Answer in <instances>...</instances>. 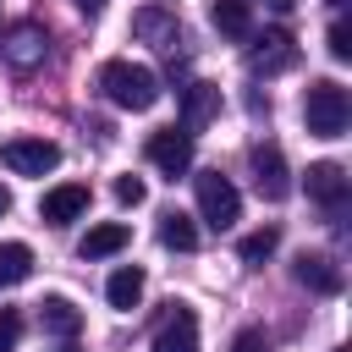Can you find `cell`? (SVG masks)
I'll use <instances>...</instances> for the list:
<instances>
[{"label": "cell", "mask_w": 352, "mask_h": 352, "mask_svg": "<svg viewBox=\"0 0 352 352\" xmlns=\"http://www.w3.org/2000/svg\"><path fill=\"white\" fill-rule=\"evenodd\" d=\"M99 88H104V99L121 104V110H148V104L160 99V77H154L143 60H104V66H99Z\"/></svg>", "instance_id": "cell-1"}, {"label": "cell", "mask_w": 352, "mask_h": 352, "mask_svg": "<svg viewBox=\"0 0 352 352\" xmlns=\"http://www.w3.org/2000/svg\"><path fill=\"white\" fill-rule=\"evenodd\" d=\"M302 121H308V132H314V138H341V132H346V121H352L346 88H341V82H330V77L308 82V94H302Z\"/></svg>", "instance_id": "cell-2"}, {"label": "cell", "mask_w": 352, "mask_h": 352, "mask_svg": "<svg viewBox=\"0 0 352 352\" xmlns=\"http://www.w3.org/2000/svg\"><path fill=\"white\" fill-rule=\"evenodd\" d=\"M297 66V38L286 33V28H264L258 38H253V50H248V72L253 77H280V72H292Z\"/></svg>", "instance_id": "cell-3"}, {"label": "cell", "mask_w": 352, "mask_h": 352, "mask_svg": "<svg viewBox=\"0 0 352 352\" xmlns=\"http://www.w3.org/2000/svg\"><path fill=\"white\" fill-rule=\"evenodd\" d=\"M198 214H204L214 231L236 226V214H242V198H236L231 176H220V170H204V176H198Z\"/></svg>", "instance_id": "cell-4"}, {"label": "cell", "mask_w": 352, "mask_h": 352, "mask_svg": "<svg viewBox=\"0 0 352 352\" xmlns=\"http://www.w3.org/2000/svg\"><path fill=\"white\" fill-rule=\"evenodd\" d=\"M0 160H6V170H16V176H50V170L60 165V148H55L50 138H6Z\"/></svg>", "instance_id": "cell-5"}, {"label": "cell", "mask_w": 352, "mask_h": 352, "mask_svg": "<svg viewBox=\"0 0 352 352\" xmlns=\"http://www.w3.org/2000/svg\"><path fill=\"white\" fill-rule=\"evenodd\" d=\"M132 33L143 38V44H154V50H165V55H176L182 50V22H176V11H165V6H138L132 11Z\"/></svg>", "instance_id": "cell-6"}, {"label": "cell", "mask_w": 352, "mask_h": 352, "mask_svg": "<svg viewBox=\"0 0 352 352\" xmlns=\"http://www.w3.org/2000/svg\"><path fill=\"white\" fill-rule=\"evenodd\" d=\"M148 165H154V170H165L170 182H176V176H187V170H192V138H187L182 126L154 132V138H148Z\"/></svg>", "instance_id": "cell-7"}, {"label": "cell", "mask_w": 352, "mask_h": 352, "mask_svg": "<svg viewBox=\"0 0 352 352\" xmlns=\"http://www.w3.org/2000/svg\"><path fill=\"white\" fill-rule=\"evenodd\" d=\"M253 187H258L270 204H280V198L292 192V170H286V154H280L275 143H258V148H253Z\"/></svg>", "instance_id": "cell-8"}, {"label": "cell", "mask_w": 352, "mask_h": 352, "mask_svg": "<svg viewBox=\"0 0 352 352\" xmlns=\"http://www.w3.org/2000/svg\"><path fill=\"white\" fill-rule=\"evenodd\" d=\"M154 352H198V314L176 302L154 330Z\"/></svg>", "instance_id": "cell-9"}, {"label": "cell", "mask_w": 352, "mask_h": 352, "mask_svg": "<svg viewBox=\"0 0 352 352\" xmlns=\"http://www.w3.org/2000/svg\"><path fill=\"white\" fill-rule=\"evenodd\" d=\"M308 198L324 204V209H341L346 204V165H336V160L308 165Z\"/></svg>", "instance_id": "cell-10"}, {"label": "cell", "mask_w": 352, "mask_h": 352, "mask_svg": "<svg viewBox=\"0 0 352 352\" xmlns=\"http://www.w3.org/2000/svg\"><path fill=\"white\" fill-rule=\"evenodd\" d=\"M292 275H297L308 292H319V297H336V292H341V264L324 258V253H297Z\"/></svg>", "instance_id": "cell-11"}, {"label": "cell", "mask_w": 352, "mask_h": 352, "mask_svg": "<svg viewBox=\"0 0 352 352\" xmlns=\"http://www.w3.org/2000/svg\"><path fill=\"white\" fill-rule=\"evenodd\" d=\"M44 44H50V38H44L38 22H16L11 38H6V60H11L16 72H33V66L44 60Z\"/></svg>", "instance_id": "cell-12"}, {"label": "cell", "mask_w": 352, "mask_h": 352, "mask_svg": "<svg viewBox=\"0 0 352 352\" xmlns=\"http://www.w3.org/2000/svg\"><path fill=\"white\" fill-rule=\"evenodd\" d=\"M82 209H88V187H82V182H60V187H50V192H44V204H38V214H44L50 226L77 220Z\"/></svg>", "instance_id": "cell-13"}, {"label": "cell", "mask_w": 352, "mask_h": 352, "mask_svg": "<svg viewBox=\"0 0 352 352\" xmlns=\"http://www.w3.org/2000/svg\"><path fill=\"white\" fill-rule=\"evenodd\" d=\"M214 110H220V88H214V82H192V88L182 94V132L192 138L198 126L214 121Z\"/></svg>", "instance_id": "cell-14"}, {"label": "cell", "mask_w": 352, "mask_h": 352, "mask_svg": "<svg viewBox=\"0 0 352 352\" xmlns=\"http://www.w3.org/2000/svg\"><path fill=\"white\" fill-rule=\"evenodd\" d=\"M143 286H148V275L138 270V264H121L110 280H104V297H110V308H121V314H132L138 302H143Z\"/></svg>", "instance_id": "cell-15"}, {"label": "cell", "mask_w": 352, "mask_h": 352, "mask_svg": "<svg viewBox=\"0 0 352 352\" xmlns=\"http://www.w3.org/2000/svg\"><path fill=\"white\" fill-rule=\"evenodd\" d=\"M209 22H214L226 38H253V6H248V0H214V6H209Z\"/></svg>", "instance_id": "cell-16"}, {"label": "cell", "mask_w": 352, "mask_h": 352, "mask_svg": "<svg viewBox=\"0 0 352 352\" xmlns=\"http://www.w3.org/2000/svg\"><path fill=\"white\" fill-rule=\"evenodd\" d=\"M126 236H132V231H126L121 220H104V226H94V231L77 242V253H82V258H110V253L126 248Z\"/></svg>", "instance_id": "cell-17"}, {"label": "cell", "mask_w": 352, "mask_h": 352, "mask_svg": "<svg viewBox=\"0 0 352 352\" xmlns=\"http://www.w3.org/2000/svg\"><path fill=\"white\" fill-rule=\"evenodd\" d=\"M28 275H33V248L28 242H0V292L22 286Z\"/></svg>", "instance_id": "cell-18"}, {"label": "cell", "mask_w": 352, "mask_h": 352, "mask_svg": "<svg viewBox=\"0 0 352 352\" xmlns=\"http://www.w3.org/2000/svg\"><path fill=\"white\" fill-rule=\"evenodd\" d=\"M38 319H44L50 336H77V330H82V314H77L66 297H44V302H38Z\"/></svg>", "instance_id": "cell-19"}, {"label": "cell", "mask_w": 352, "mask_h": 352, "mask_svg": "<svg viewBox=\"0 0 352 352\" xmlns=\"http://www.w3.org/2000/svg\"><path fill=\"white\" fill-rule=\"evenodd\" d=\"M160 242L176 248V253H192V248H198V226H192L182 209H170V214L160 220Z\"/></svg>", "instance_id": "cell-20"}, {"label": "cell", "mask_w": 352, "mask_h": 352, "mask_svg": "<svg viewBox=\"0 0 352 352\" xmlns=\"http://www.w3.org/2000/svg\"><path fill=\"white\" fill-rule=\"evenodd\" d=\"M275 248H280V231H275V226H258V231H248V236L236 242L242 264H264V258H270Z\"/></svg>", "instance_id": "cell-21"}, {"label": "cell", "mask_w": 352, "mask_h": 352, "mask_svg": "<svg viewBox=\"0 0 352 352\" xmlns=\"http://www.w3.org/2000/svg\"><path fill=\"white\" fill-rule=\"evenodd\" d=\"M116 198H121V204H132V209H138V204H143V198H148V187H143V176H116Z\"/></svg>", "instance_id": "cell-22"}, {"label": "cell", "mask_w": 352, "mask_h": 352, "mask_svg": "<svg viewBox=\"0 0 352 352\" xmlns=\"http://www.w3.org/2000/svg\"><path fill=\"white\" fill-rule=\"evenodd\" d=\"M330 55L336 60H352V28L346 22H330Z\"/></svg>", "instance_id": "cell-23"}, {"label": "cell", "mask_w": 352, "mask_h": 352, "mask_svg": "<svg viewBox=\"0 0 352 352\" xmlns=\"http://www.w3.org/2000/svg\"><path fill=\"white\" fill-rule=\"evenodd\" d=\"M16 336H22V319L6 308V314H0V352H11V346H16Z\"/></svg>", "instance_id": "cell-24"}, {"label": "cell", "mask_w": 352, "mask_h": 352, "mask_svg": "<svg viewBox=\"0 0 352 352\" xmlns=\"http://www.w3.org/2000/svg\"><path fill=\"white\" fill-rule=\"evenodd\" d=\"M231 352H270V341H264V330H236Z\"/></svg>", "instance_id": "cell-25"}, {"label": "cell", "mask_w": 352, "mask_h": 352, "mask_svg": "<svg viewBox=\"0 0 352 352\" xmlns=\"http://www.w3.org/2000/svg\"><path fill=\"white\" fill-rule=\"evenodd\" d=\"M99 6H104V0H77V11H82V16H99Z\"/></svg>", "instance_id": "cell-26"}, {"label": "cell", "mask_w": 352, "mask_h": 352, "mask_svg": "<svg viewBox=\"0 0 352 352\" xmlns=\"http://www.w3.org/2000/svg\"><path fill=\"white\" fill-rule=\"evenodd\" d=\"M264 6H270V11H292L297 0H264Z\"/></svg>", "instance_id": "cell-27"}, {"label": "cell", "mask_w": 352, "mask_h": 352, "mask_svg": "<svg viewBox=\"0 0 352 352\" xmlns=\"http://www.w3.org/2000/svg\"><path fill=\"white\" fill-rule=\"evenodd\" d=\"M6 214H11V192L0 187V220H6Z\"/></svg>", "instance_id": "cell-28"}, {"label": "cell", "mask_w": 352, "mask_h": 352, "mask_svg": "<svg viewBox=\"0 0 352 352\" xmlns=\"http://www.w3.org/2000/svg\"><path fill=\"white\" fill-rule=\"evenodd\" d=\"M330 6H346V0H330Z\"/></svg>", "instance_id": "cell-29"}]
</instances>
